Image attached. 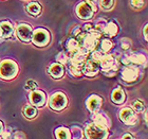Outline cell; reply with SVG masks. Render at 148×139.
Masks as SVG:
<instances>
[{"label": "cell", "instance_id": "6da1fadb", "mask_svg": "<svg viewBox=\"0 0 148 139\" xmlns=\"http://www.w3.org/2000/svg\"><path fill=\"white\" fill-rule=\"evenodd\" d=\"M99 64L103 70V73L108 75V77L114 75L115 71L117 70V63L112 55H104Z\"/></svg>", "mask_w": 148, "mask_h": 139}, {"label": "cell", "instance_id": "7a4b0ae2", "mask_svg": "<svg viewBox=\"0 0 148 139\" xmlns=\"http://www.w3.org/2000/svg\"><path fill=\"white\" fill-rule=\"evenodd\" d=\"M85 132L88 139H106L108 136V130L99 127L95 123L88 124Z\"/></svg>", "mask_w": 148, "mask_h": 139}, {"label": "cell", "instance_id": "3957f363", "mask_svg": "<svg viewBox=\"0 0 148 139\" xmlns=\"http://www.w3.org/2000/svg\"><path fill=\"white\" fill-rule=\"evenodd\" d=\"M17 70H18L17 65L13 61L6 59L0 64V77L3 79H6V80L13 79L17 74Z\"/></svg>", "mask_w": 148, "mask_h": 139}, {"label": "cell", "instance_id": "277c9868", "mask_svg": "<svg viewBox=\"0 0 148 139\" xmlns=\"http://www.w3.org/2000/svg\"><path fill=\"white\" fill-rule=\"evenodd\" d=\"M99 38H101V34L93 31L91 33H88V34L85 35L80 45L83 46V49L86 50L87 52L88 51H94L95 48L97 47V44L99 43Z\"/></svg>", "mask_w": 148, "mask_h": 139}, {"label": "cell", "instance_id": "5b68a950", "mask_svg": "<svg viewBox=\"0 0 148 139\" xmlns=\"http://www.w3.org/2000/svg\"><path fill=\"white\" fill-rule=\"evenodd\" d=\"M67 103H68V100L65 93H56L50 99V107L54 111H62L67 106Z\"/></svg>", "mask_w": 148, "mask_h": 139}, {"label": "cell", "instance_id": "8992f818", "mask_svg": "<svg viewBox=\"0 0 148 139\" xmlns=\"http://www.w3.org/2000/svg\"><path fill=\"white\" fill-rule=\"evenodd\" d=\"M32 40L36 46L43 47L49 43L50 40V34L49 32L45 29H37L36 31L33 32L32 34Z\"/></svg>", "mask_w": 148, "mask_h": 139}, {"label": "cell", "instance_id": "52a82bcc", "mask_svg": "<svg viewBox=\"0 0 148 139\" xmlns=\"http://www.w3.org/2000/svg\"><path fill=\"white\" fill-rule=\"evenodd\" d=\"M76 13L77 16L79 17L80 19H84V20H89V19L92 18L93 14H94V11L92 10V8L86 3L85 1L84 2H80L76 8Z\"/></svg>", "mask_w": 148, "mask_h": 139}, {"label": "cell", "instance_id": "ba28073f", "mask_svg": "<svg viewBox=\"0 0 148 139\" xmlns=\"http://www.w3.org/2000/svg\"><path fill=\"white\" fill-rule=\"evenodd\" d=\"M17 34H18L19 38L25 41V43H29L32 40V34H33V30H32L31 26L27 25V24H21L18 26L17 28Z\"/></svg>", "mask_w": 148, "mask_h": 139}, {"label": "cell", "instance_id": "9c48e42d", "mask_svg": "<svg viewBox=\"0 0 148 139\" xmlns=\"http://www.w3.org/2000/svg\"><path fill=\"white\" fill-rule=\"evenodd\" d=\"M145 62L146 57L143 54H139V53H130V54H126L123 57V63L127 66L133 65V64L142 65Z\"/></svg>", "mask_w": 148, "mask_h": 139}, {"label": "cell", "instance_id": "30bf717a", "mask_svg": "<svg viewBox=\"0 0 148 139\" xmlns=\"http://www.w3.org/2000/svg\"><path fill=\"white\" fill-rule=\"evenodd\" d=\"M46 95L41 90H33L30 93V101L32 103V106L42 107L46 104Z\"/></svg>", "mask_w": 148, "mask_h": 139}, {"label": "cell", "instance_id": "8fae6325", "mask_svg": "<svg viewBox=\"0 0 148 139\" xmlns=\"http://www.w3.org/2000/svg\"><path fill=\"white\" fill-rule=\"evenodd\" d=\"M82 70H83V73L86 74L87 77H94L99 73V64L92 59H89V61H86V63L83 65Z\"/></svg>", "mask_w": 148, "mask_h": 139}, {"label": "cell", "instance_id": "7c38bea8", "mask_svg": "<svg viewBox=\"0 0 148 139\" xmlns=\"http://www.w3.org/2000/svg\"><path fill=\"white\" fill-rule=\"evenodd\" d=\"M120 118L124 123L128 124V125L134 124L136 122V119H138L136 113L131 108H123L120 113Z\"/></svg>", "mask_w": 148, "mask_h": 139}, {"label": "cell", "instance_id": "4fadbf2b", "mask_svg": "<svg viewBox=\"0 0 148 139\" xmlns=\"http://www.w3.org/2000/svg\"><path fill=\"white\" fill-rule=\"evenodd\" d=\"M138 75H139V71L136 68H133L131 66H127L123 69L122 71V77L126 82H134V81L138 79Z\"/></svg>", "mask_w": 148, "mask_h": 139}, {"label": "cell", "instance_id": "5bb4252c", "mask_svg": "<svg viewBox=\"0 0 148 139\" xmlns=\"http://www.w3.org/2000/svg\"><path fill=\"white\" fill-rule=\"evenodd\" d=\"M93 123H95L96 125H99L101 127H104V129H108V127L110 125V121H109V118L106 116L105 114H94L92 118Z\"/></svg>", "mask_w": 148, "mask_h": 139}, {"label": "cell", "instance_id": "9a60e30c", "mask_svg": "<svg viewBox=\"0 0 148 139\" xmlns=\"http://www.w3.org/2000/svg\"><path fill=\"white\" fill-rule=\"evenodd\" d=\"M49 74L53 79H60L64 75V67L59 63H54L50 66Z\"/></svg>", "mask_w": 148, "mask_h": 139}, {"label": "cell", "instance_id": "2e32d148", "mask_svg": "<svg viewBox=\"0 0 148 139\" xmlns=\"http://www.w3.org/2000/svg\"><path fill=\"white\" fill-rule=\"evenodd\" d=\"M86 104L90 111H96L102 105V99L97 96H91L87 100Z\"/></svg>", "mask_w": 148, "mask_h": 139}, {"label": "cell", "instance_id": "e0dca14e", "mask_svg": "<svg viewBox=\"0 0 148 139\" xmlns=\"http://www.w3.org/2000/svg\"><path fill=\"white\" fill-rule=\"evenodd\" d=\"M125 99H126V96H125L124 91L121 89V88L114 89L112 95H111V100H112L114 103H116V104H122V103H124Z\"/></svg>", "mask_w": 148, "mask_h": 139}, {"label": "cell", "instance_id": "ac0fdd59", "mask_svg": "<svg viewBox=\"0 0 148 139\" xmlns=\"http://www.w3.org/2000/svg\"><path fill=\"white\" fill-rule=\"evenodd\" d=\"M117 31H119V28L114 22H108V24H106L103 33L107 37H113L117 34Z\"/></svg>", "mask_w": 148, "mask_h": 139}, {"label": "cell", "instance_id": "d6986e66", "mask_svg": "<svg viewBox=\"0 0 148 139\" xmlns=\"http://www.w3.org/2000/svg\"><path fill=\"white\" fill-rule=\"evenodd\" d=\"M0 29L2 32V37L9 38L13 34V26L9 21H2L0 24Z\"/></svg>", "mask_w": 148, "mask_h": 139}, {"label": "cell", "instance_id": "ffe728a7", "mask_svg": "<svg viewBox=\"0 0 148 139\" xmlns=\"http://www.w3.org/2000/svg\"><path fill=\"white\" fill-rule=\"evenodd\" d=\"M27 11L30 15L32 16H38L41 12V6L39 3L37 2H30L27 6Z\"/></svg>", "mask_w": 148, "mask_h": 139}, {"label": "cell", "instance_id": "44dd1931", "mask_svg": "<svg viewBox=\"0 0 148 139\" xmlns=\"http://www.w3.org/2000/svg\"><path fill=\"white\" fill-rule=\"evenodd\" d=\"M56 138L57 139H71V134L70 131L66 127H58L55 132Z\"/></svg>", "mask_w": 148, "mask_h": 139}, {"label": "cell", "instance_id": "7402d4cb", "mask_svg": "<svg viewBox=\"0 0 148 139\" xmlns=\"http://www.w3.org/2000/svg\"><path fill=\"white\" fill-rule=\"evenodd\" d=\"M66 47H67V49H68L69 52L73 53V52H75V51H77V50L79 49L80 45L78 44V41H77L75 38H70V39L67 40V43H66Z\"/></svg>", "mask_w": 148, "mask_h": 139}, {"label": "cell", "instance_id": "603a6c76", "mask_svg": "<svg viewBox=\"0 0 148 139\" xmlns=\"http://www.w3.org/2000/svg\"><path fill=\"white\" fill-rule=\"evenodd\" d=\"M23 114L27 118L29 119H32V118H35L37 115V109L35 108V106H32V105H27L23 109Z\"/></svg>", "mask_w": 148, "mask_h": 139}, {"label": "cell", "instance_id": "cb8c5ba5", "mask_svg": "<svg viewBox=\"0 0 148 139\" xmlns=\"http://www.w3.org/2000/svg\"><path fill=\"white\" fill-rule=\"evenodd\" d=\"M71 139H83L84 138V133L83 130L78 127H72L71 132Z\"/></svg>", "mask_w": 148, "mask_h": 139}, {"label": "cell", "instance_id": "d4e9b609", "mask_svg": "<svg viewBox=\"0 0 148 139\" xmlns=\"http://www.w3.org/2000/svg\"><path fill=\"white\" fill-rule=\"evenodd\" d=\"M83 67H80V66H77V65H70V72H71L72 75L74 77H80V75H83V70H82Z\"/></svg>", "mask_w": 148, "mask_h": 139}, {"label": "cell", "instance_id": "484cf974", "mask_svg": "<svg viewBox=\"0 0 148 139\" xmlns=\"http://www.w3.org/2000/svg\"><path fill=\"white\" fill-rule=\"evenodd\" d=\"M112 48V41L109 38H105L101 41V49L103 52H107Z\"/></svg>", "mask_w": 148, "mask_h": 139}, {"label": "cell", "instance_id": "4316f807", "mask_svg": "<svg viewBox=\"0 0 148 139\" xmlns=\"http://www.w3.org/2000/svg\"><path fill=\"white\" fill-rule=\"evenodd\" d=\"M56 59H57V62L59 64H67L69 61V55L66 52L62 51V52H60L58 55L56 56Z\"/></svg>", "mask_w": 148, "mask_h": 139}, {"label": "cell", "instance_id": "83f0119b", "mask_svg": "<svg viewBox=\"0 0 148 139\" xmlns=\"http://www.w3.org/2000/svg\"><path fill=\"white\" fill-rule=\"evenodd\" d=\"M97 24H96V26H94V31L97 32V33H102L103 31H104V28H105V26L107 22H105V20H103V19H101V20H97Z\"/></svg>", "mask_w": 148, "mask_h": 139}, {"label": "cell", "instance_id": "f1b7e54d", "mask_svg": "<svg viewBox=\"0 0 148 139\" xmlns=\"http://www.w3.org/2000/svg\"><path fill=\"white\" fill-rule=\"evenodd\" d=\"M103 56H104V54H103L102 51H97V50H94L92 53V56H91V59L92 61H94V62L96 63H99V61L103 59Z\"/></svg>", "mask_w": 148, "mask_h": 139}, {"label": "cell", "instance_id": "f546056e", "mask_svg": "<svg viewBox=\"0 0 148 139\" xmlns=\"http://www.w3.org/2000/svg\"><path fill=\"white\" fill-rule=\"evenodd\" d=\"M132 107H133V109H136V111H144V103H143L141 100H136V101H133V103H132Z\"/></svg>", "mask_w": 148, "mask_h": 139}, {"label": "cell", "instance_id": "4dcf8cb0", "mask_svg": "<svg viewBox=\"0 0 148 139\" xmlns=\"http://www.w3.org/2000/svg\"><path fill=\"white\" fill-rule=\"evenodd\" d=\"M114 0H101V6L104 10H110L113 6Z\"/></svg>", "mask_w": 148, "mask_h": 139}, {"label": "cell", "instance_id": "1f68e13d", "mask_svg": "<svg viewBox=\"0 0 148 139\" xmlns=\"http://www.w3.org/2000/svg\"><path fill=\"white\" fill-rule=\"evenodd\" d=\"M25 88L28 90H35L37 88V83L35 82V81L33 80H29L28 83H27V85H25Z\"/></svg>", "mask_w": 148, "mask_h": 139}, {"label": "cell", "instance_id": "d6a6232c", "mask_svg": "<svg viewBox=\"0 0 148 139\" xmlns=\"http://www.w3.org/2000/svg\"><path fill=\"white\" fill-rule=\"evenodd\" d=\"M13 132H11V129H8L4 132H1V137L2 139H11L13 136Z\"/></svg>", "mask_w": 148, "mask_h": 139}, {"label": "cell", "instance_id": "836d02e7", "mask_svg": "<svg viewBox=\"0 0 148 139\" xmlns=\"http://www.w3.org/2000/svg\"><path fill=\"white\" fill-rule=\"evenodd\" d=\"M130 4L133 8H142L144 6V0H130Z\"/></svg>", "mask_w": 148, "mask_h": 139}, {"label": "cell", "instance_id": "e575fe53", "mask_svg": "<svg viewBox=\"0 0 148 139\" xmlns=\"http://www.w3.org/2000/svg\"><path fill=\"white\" fill-rule=\"evenodd\" d=\"M121 46H122V48H123L124 50H128L130 47H131V41L128 40L127 38L122 39V41H121Z\"/></svg>", "mask_w": 148, "mask_h": 139}, {"label": "cell", "instance_id": "d590c367", "mask_svg": "<svg viewBox=\"0 0 148 139\" xmlns=\"http://www.w3.org/2000/svg\"><path fill=\"white\" fill-rule=\"evenodd\" d=\"M85 2L88 3V4L92 8V10L94 12L97 10V0H85Z\"/></svg>", "mask_w": 148, "mask_h": 139}, {"label": "cell", "instance_id": "8d00e7d4", "mask_svg": "<svg viewBox=\"0 0 148 139\" xmlns=\"http://www.w3.org/2000/svg\"><path fill=\"white\" fill-rule=\"evenodd\" d=\"M83 29L87 32V33H91V32L94 31V26H93L91 22H88V24H86V25L84 26Z\"/></svg>", "mask_w": 148, "mask_h": 139}, {"label": "cell", "instance_id": "74e56055", "mask_svg": "<svg viewBox=\"0 0 148 139\" xmlns=\"http://www.w3.org/2000/svg\"><path fill=\"white\" fill-rule=\"evenodd\" d=\"M11 139H25V135L21 132H16L15 134H13V136Z\"/></svg>", "mask_w": 148, "mask_h": 139}, {"label": "cell", "instance_id": "f35d334b", "mask_svg": "<svg viewBox=\"0 0 148 139\" xmlns=\"http://www.w3.org/2000/svg\"><path fill=\"white\" fill-rule=\"evenodd\" d=\"M80 27H76L75 29H73V31H72V33H73V35H75V36H77V35L79 34L80 32H82V30H79Z\"/></svg>", "mask_w": 148, "mask_h": 139}, {"label": "cell", "instance_id": "ab89813d", "mask_svg": "<svg viewBox=\"0 0 148 139\" xmlns=\"http://www.w3.org/2000/svg\"><path fill=\"white\" fill-rule=\"evenodd\" d=\"M122 139H134V138H133V137L131 136L130 134H125V135L122 137Z\"/></svg>", "mask_w": 148, "mask_h": 139}, {"label": "cell", "instance_id": "60d3db41", "mask_svg": "<svg viewBox=\"0 0 148 139\" xmlns=\"http://www.w3.org/2000/svg\"><path fill=\"white\" fill-rule=\"evenodd\" d=\"M147 28H148V26L145 25V27H144V37H145V39H148L147 38Z\"/></svg>", "mask_w": 148, "mask_h": 139}, {"label": "cell", "instance_id": "b9f144b4", "mask_svg": "<svg viewBox=\"0 0 148 139\" xmlns=\"http://www.w3.org/2000/svg\"><path fill=\"white\" fill-rule=\"evenodd\" d=\"M1 132H2V123L0 122V134H1Z\"/></svg>", "mask_w": 148, "mask_h": 139}, {"label": "cell", "instance_id": "7bdbcfd3", "mask_svg": "<svg viewBox=\"0 0 148 139\" xmlns=\"http://www.w3.org/2000/svg\"><path fill=\"white\" fill-rule=\"evenodd\" d=\"M2 37V32H1V29H0V38Z\"/></svg>", "mask_w": 148, "mask_h": 139}]
</instances>
